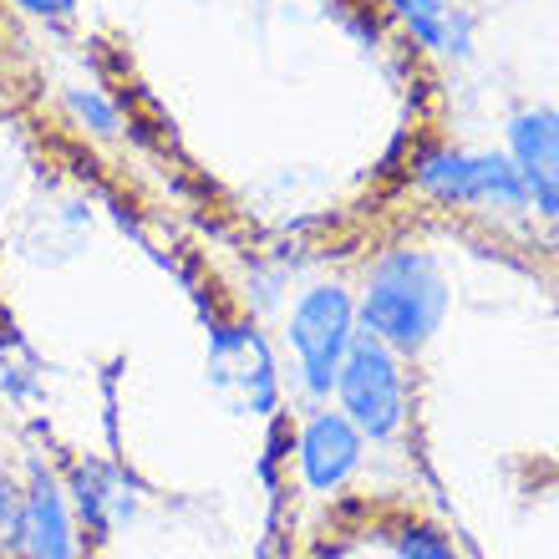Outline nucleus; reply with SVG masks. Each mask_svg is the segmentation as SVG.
Returning <instances> with one entry per match:
<instances>
[{
	"mask_svg": "<svg viewBox=\"0 0 559 559\" xmlns=\"http://www.w3.org/2000/svg\"><path fill=\"white\" fill-rule=\"evenodd\" d=\"M402 559H457V549L442 539L438 530H407L397 545Z\"/></svg>",
	"mask_w": 559,
	"mask_h": 559,
	"instance_id": "12",
	"label": "nucleus"
},
{
	"mask_svg": "<svg viewBox=\"0 0 559 559\" xmlns=\"http://www.w3.org/2000/svg\"><path fill=\"white\" fill-rule=\"evenodd\" d=\"M15 183H21V153H15V143L5 133H0V209L11 204Z\"/></svg>",
	"mask_w": 559,
	"mask_h": 559,
	"instance_id": "13",
	"label": "nucleus"
},
{
	"mask_svg": "<svg viewBox=\"0 0 559 559\" xmlns=\"http://www.w3.org/2000/svg\"><path fill=\"white\" fill-rule=\"evenodd\" d=\"M453 306V285L427 250H392L371 265L367 295H361V321L392 352H423L442 331Z\"/></svg>",
	"mask_w": 559,
	"mask_h": 559,
	"instance_id": "1",
	"label": "nucleus"
},
{
	"mask_svg": "<svg viewBox=\"0 0 559 559\" xmlns=\"http://www.w3.org/2000/svg\"><path fill=\"white\" fill-rule=\"evenodd\" d=\"M15 519H21V493L0 478V549L15 545Z\"/></svg>",
	"mask_w": 559,
	"mask_h": 559,
	"instance_id": "14",
	"label": "nucleus"
},
{
	"mask_svg": "<svg viewBox=\"0 0 559 559\" xmlns=\"http://www.w3.org/2000/svg\"><path fill=\"white\" fill-rule=\"evenodd\" d=\"M417 189L438 204L478 209V214H524L530 193L509 163V153H463V147H432L417 163Z\"/></svg>",
	"mask_w": 559,
	"mask_h": 559,
	"instance_id": "2",
	"label": "nucleus"
},
{
	"mask_svg": "<svg viewBox=\"0 0 559 559\" xmlns=\"http://www.w3.org/2000/svg\"><path fill=\"white\" fill-rule=\"evenodd\" d=\"M361 463V432L346 413H321L300 438V473L316 493H336Z\"/></svg>",
	"mask_w": 559,
	"mask_h": 559,
	"instance_id": "7",
	"label": "nucleus"
},
{
	"mask_svg": "<svg viewBox=\"0 0 559 559\" xmlns=\"http://www.w3.org/2000/svg\"><path fill=\"white\" fill-rule=\"evenodd\" d=\"M209 386L214 397L239 417H265L280 402V377L275 356H270L265 336L250 325H224L209 341Z\"/></svg>",
	"mask_w": 559,
	"mask_h": 559,
	"instance_id": "5",
	"label": "nucleus"
},
{
	"mask_svg": "<svg viewBox=\"0 0 559 559\" xmlns=\"http://www.w3.org/2000/svg\"><path fill=\"white\" fill-rule=\"evenodd\" d=\"M76 503H82V514H87V524L97 534H112L133 519V493H128V484H122L112 468H103V463L76 468Z\"/></svg>",
	"mask_w": 559,
	"mask_h": 559,
	"instance_id": "10",
	"label": "nucleus"
},
{
	"mask_svg": "<svg viewBox=\"0 0 559 559\" xmlns=\"http://www.w3.org/2000/svg\"><path fill=\"white\" fill-rule=\"evenodd\" d=\"M386 11L397 15L402 31L423 51H438V57H468L473 51V21L453 0H386Z\"/></svg>",
	"mask_w": 559,
	"mask_h": 559,
	"instance_id": "9",
	"label": "nucleus"
},
{
	"mask_svg": "<svg viewBox=\"0 0 559 559\" xmlns=\"http://www.w3.org/2000/svg\"><path fill=\"white\" fill-rule=\"evenodd\" d=\"M509 163L524 178L530 209L559 219V107H524L509 118Z\"/></svg>",
	"mask_w": 559,
	"mask_h": 559,
	"instance_id": "6",
	"label": "nucleus"
},
{
	"mask_svg": "<svg viewBox=\"0 0 559 559\" xmlns=\"http://www.w3.org/2000/svg\"><path fill=\"white\" fill-rule=\"evenodd\" d=\"M336 392L361 438H397L402 417H407V386H402L397 356L386 341H377L371 331H356L336 371Z\"/></svg>",
	"mask_w": 559,
	"mask_h": 559,
	"instance_id": "3",
	"label": "nucleus"
},
{
	"mask_svg": "<svg viewBox=\"0 0 559 559\" xmlns=\"http://www.w3.org/2000/svg\"><path fill=\"white\" fill-rule=\"evenodd\" d=\"M26 15H41V21H67V15L82 5V0H15Z\"/></svg>",
	"mask_w": 559,
	"mask_h": 559,
	"instance_id": "15",
	"label": "nucleus"
},
{
	"mask_svg": "<svg viewBox=\"0 0 559 559\" xmlns=\"http://www.w3.org/2000/svg\"><path fill=\"white\" fill-rule=\"evenodd\" d=\"M15 545L26 549V559H76L72 519L61 503L57 484L36 473L31 488L21 493V519H15Z\"/></svg>",
	"mask_w": 559,
	"mask_h": 559,
	"instance_id": "8",
	"label": "nucleus"
},
{
	"mask_svg": "<svg viewBox=\"0 0 559 559\" xmlns=\"http://www.w3.org/2000/svg\"><path fill=\"white\" fill-rule=\"evenodd\" d=\"M67 112H72L82 128H92L97 138H118V128H122L118 107L107 103L97 87H67Z\"/></svg>",
	"mask_w": 559,
	"mask_h": 559,
	"instance_id": "11",
	"label": "nucleus"
},
{
	"mask_svg": "<svg viewBox=\"0 0 559 559\" xmlns=\"http://www.w3.org/2000/svg\"><path fill=\"white\" fill-rule=\"evenodd\" d=\"M356 336V306L341 285H310L290 310V346L300 356L310 392H331Z\"/></svg>",
	"mask_w": 559,
	"mask_h": 559,
	"instance_id": "4",
	"label": "nucleus"
}]
</instances>
